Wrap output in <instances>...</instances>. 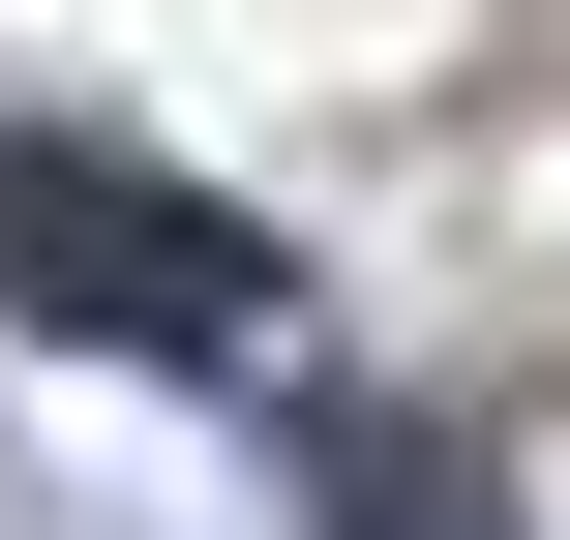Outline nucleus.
<instances>
[{
	"instance_id": "obj_1",
	"label": "nucleus",
	"mask_w": 570,
	"mask_h": 540,
	"mask_svg": "<svg viewBox=\"0 0 570 540\" xmlns=\"http://www.w3.org/2000/svg\"><path fill=\"white\" fill-rule=\"evenodd\" d=\"M0 301L180 361V331H271V240H240L210 180H150V150H0Z\"/></svg>"
},
{
	"instance_id": "obj_2",
	"label": "nucleus",
	"mask_w": 570,
	"mask_h": 540,
	"mask_svg": "<svg viewBox=\"0 0 570 540\" xmlns=\"http://www.w3.org/2000/svg\"><path fill=\"white\" fill-rule=\"evenodd\" d=\"M331 540H511L481 451H331Z\"/></svg>"
}]
</instances>
